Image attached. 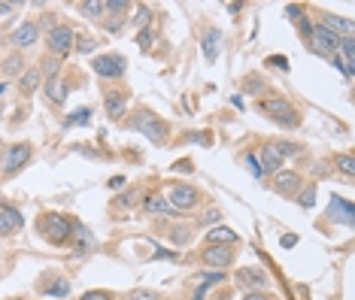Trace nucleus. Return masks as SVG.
Masks as SVG:
<instances>
[{"instance_id": "35", "label": "nucleus", "mask_w": 355, "mask_h": 300, "mask_svg": "<svg viewBox=\"0 0 355 300\" xmlns=\"http://www.w3.org/2000/svg\"><path fill=\"white\" fill-rule=\"evenodd\" d=\"M167 237H171V240L176 242V246H185V242H191V231L185 228V224H176V228H173L171 233H167Z\"/></svg>"}, {"instance_id": "42", "label": "nucleus", "mask_w": 355, "mask_h": 300, "mask_svg": "<svg viewBox=\"0 0 355 300\" xmlns=\"http://www.w3.org/2000/svg\"><path fill=\"white\" fill-rule=\"evenodd\" d=\"M286 15H288V19H292V21H301V19H304V6L288 3V6H286Z\"/></svg>"}, {"instance_id": "15", "label": "nucleus", "mask_w": 355, "mask_h": 300, "mask_svg": "<svg viewBox=\"0 0 355 300\" xmlns=\"http://www.w3.org/2000/svg\"><path fill=\"white\" fill-rule=\"evenodd\" d=\"M352 215H355V209H352V204L346 197H331V204H328V218L334 224H346V228H349L352 224Z\"/></svg>"}, {"instance_id": "46", "label": "nucleus", "mask_w": 355, "mask_h": 300, "mask_svg": "<svg viewBox=\"0 0 355 300\" xmlns=\"http://www.w3.org/2000/svg\"><path fill=\"white\" fill-rule=\"evenodd\" d=\"M122 24H125V19H122V15H116V19H110L107 24H103V28H107V30H112V34H116V30L122 28Z\"/></svg>"}, {"instance_id": "21", "label": "nucleus", "mask_w": 355, "mask_h": 300, "mask_svg": "<svg viewBox=\"0 0 355 300\" xmlns=\"http://www.w3.org/2000/svg\"><path fill=\"white\" fill-rule=\"evenodd\" d=\"M125 107H128V94L125 91H107V97H103V109H107V116L112 121H119L125 116Z\"/></svg>"}, {"instance_id": "8", "label": "nucleus", "mask_w": 355, "mask_h": 300, "mask_svg": "<svg viewBox=\"0 0 355 300\" xmlns=\"http://www.w3.org/2000/svg\"><path fill=\"white\" fill-rule=\"evenodd\" d=\"M31 155H34V149H31V143H12L10 149L3 152V158H0V170H3L6 176L19 173L21 167L31 161Z\"/></svg>"}, {"instance_id": "1", "label": "nucleus", "mask_w": 355, "mask_h": 300, "mask_svg": "<svg viewBox=\"0 0 355 300\" xmlns=\"http://www.w3.org/2000/svg\"><path fill=\"white\" fill-rule=\"evenodd\" d=\"M73 218L61 215V213H43L37 218V231L49 246H67L70 233H73Z\"/></svg>"}, {"instance_id": "32", "label": "nucleus", "mask_w": 355, "mask_h": 300, "mask_svg": "<svg viewBox=\"0 0 355 300\" xmlns=\"http://www.w3.org/2000/svg\"><path fill=\"white\" fill-rule=\"evenodd\" d=\"M94 48H98V39L94 37H76L73 39V52H79V55H92Z\"/></svg>"}, {"instance_id": "43", "label": "nucleus", "mask_w": 355, "mask_h": 300, "mask_svg": "<svg viewBox=\"0 0 355 300\" xmlns=\"http://www.w3.org/2000/svg\"><path fill=\"white\" fill-rule=\"evenodd\" d=\"M243 164H246L249 170H252V176H258V179H264L261 170H258V164H255V155H252V152H246V155H243Z\"/></svg>"}, {"instance_id": "24", "label": "nucleus", "mask_w": 355, "mask_h": 300, "mask_svg": "<svg viewBox=\"0 0 355 300\" xmlns=\"http://www.w3.org/2000/svg\"><path fill=\"white\" fill-rule=\"evenodd\" d=\"M40 82H43V79H40V70L37 67H31V70H25L21 73V79H19V91L25 94V97H31L40 88Z\"/></svg>"}, {"instance_id": "9", "label": "nucleus", "mask_w": 355, "mask_h": 300, "mask_svg": "<svg viewBox=\"0 0 355 300\" xmlns=\"http://www.w3.org/2000/svg\"><path fill=\"white\" fill-rule=\"evenodd\" d=\"M234 282H237V288H243L246 294L249 291H268L270 288V276L261 270V267H240V270L234 273Z\"/></svg>"}, {"instance_id": "18", "label": "nucleus", "mask_w": 355, "mask_h": 300, "mask_svg": "<svg viewBox=\"0 0 355 300\" xmlns=\"http://www.w3.org/2000/svg\"><path fill=\"white\" fill-rule=\"evenodd\" d=\"M204 240H207V246H234V242H240L237 231H231L228 224H213Z\"/></svg>"}, {"instance_id": "2", "label": "nucleus", "mask_w": 355, "mask_h": 300, "mask_svg": "<svg viewBox=\"0 0 355 300\" xmlns=\"http://www.w3.org/2000/svg\"><path fill=\"white\" fill-rule=\"evenodd\" d=\"M258 112L268 116L270 121H277L279 127H297L301 125V116H297L292 100H286V97H264V100H258Z\"/></svg>"}, {"instance_id": "6", "label": "nucleus", "mask_w": 355, "mask_h": 300, "mask_svg": "<svg viewBox=\"0 0 355 300\" xmlns=\"http://www.w3.org/2000/svg\"><path fill=\"white\" fill-rule=\"evenodd\" d=\"M337 46H340V37L331 34V30L322 28V24H313V37L306 39V48H310L313 55H322V58H334Z\"/></svg>"}, {"instance_id": "34", "label": "nucleus", "mask_w": 355, "mask_h": 300, "mask_svg": "<svg viewBox=\"0 0 355 300\" xmlns=\"http://www.w3.org/2000/svg\"><path fill=\"white\" fill-rule=\"evenodd\" d=\"M125 300H161L158 291H152V288H134V291H128Z\"/></svg>"}, {"instance_id": "38", "label": "nucleus", "mask_w": 355, "mask_h": 300, "mask_svg": "<svg viewBox=\"0 0 355 300\" xmlns=\"http://www.w3.org/2000/svg\"><path fill=\"white\" fill-rule=\"evenodd\" d=\"M219 218H222V213L213 206V209H207V213L200 215V224H209V228H213V224H219Z\"/></svg>"}, {"instance_id": "36", "label": "nucleus", "mask_w": 355, "mask_h": 300, "mask_svg": "<svg viewBox=\"0 0 355 300\" xmlns=\"http://www.w3.org/2000/svg\"><path fill=\"white\" fill-rule=\"evenodd\" d=\"M152 43H155V30H152V28H146V30H140V34H137V46H140L143 52H149Z\"/></svg>"}, {"instance_id": "29", "label": "nucleus", "mask_w": 355, "mask_h": 300, "mask_svg": "<svg viewBox=\"0 0 355 300\" xmlns=\"http://www.w3.org/2000/svg\"><path fill=\"white\" fill-rule=\"evenodd\" d=\"M79 12H83L85 19H101V15L107 12V3H103V0H85V3H79Z\"/></svg>"}, {"instance_id": "45", "label": "nucleus", "mask_w": 355, "mask_h": 300, "mask_svg": "<svg viewBox=\"0 0 355 300\" xmlns=\"http://www.w3.org/2000/svg\"><path fill=\"white\" fill-rule=\"evenodd\" d=\"M243 300H277V297H273L270 291H249V294H246Z\"/></svg>"}, {"instance_id": "30", "label": "nucleus", "mask_w": 355, "mask_h": 300, "mask_svg": "<svg viewBox=\"0 0 355 300\" xmlns=\"http://www.w3.org/2000/svg\"><path fill=\"white\" fill-rule=\"evenodd\" d=\"M334 167L340 170V173L346 176V179H352V176H355V158L349 155V152H343V155H337V158H334Z\"/></svg>"}, {"instance_id": "5", "label": "nucleus", "mask_w": 355, "mask_h": 300, "mask_svg": "<svg viewBox=\"0 0 355 300\" xmlns=\"http://www.w3.org/2000/svg\"><path fill=\"white\" fill-rule=\"evenodd\" d=\"M73 39H76V34L67 28V24H55V28H49V34H46L49 55H55V58L64 61L70 52H73Z\"/></svg>"}, {"instance_id": "50", "label": "nucleus", "mask_w": 355, "mask_h": 300, "mask_svg": "<svg viewBox=\"0 0 355 300\" xmlns=\"http://www.w3.org/2000/svg\"><path fill=\"white\" fill-rule=\"evenodd\" d=\"M15 10V3H6V0H0V15H10Z\"/></svg>"}, {"instance_id": "33", "label": "nucleus", "mask_w": 355, "mask_h": 300, "mask_svg": "<svg viewBox=\"0 0 355 300\" xmlns=\"http://www.w3.org/2000/svg\"><path fill=\"white\" fill-rule=\"evenodd\" d=\"M134 204H140V191H137V188H131V191H125V194H119V197H116V204H112V206H122V209H131Z\"/></svg>"}, {"instance_id": "13", "label": "nucleus", "mask_w": 355, "mask_h": 300, "mask_svg": "<svg viewBox=\"0 0 355 300\" xmlns=\"http://www.w3.org/2000/svg\"><path fill=\"white\" fill-rule=\"evenodd\" d=\"M70 249H73V258H85V255H92L94 252V237H92V231L85 228V224H73V233H70V242H67Z\"/></svg>"}, {"instance_id": "19", "label": "nucleus", "mask_w": 355, "mask_h": 300, "mask_svg": "<svg viewBox=\"0 0 355 300\" xmlns=\"http://www.w3.org/2000/svg\"><path fill=\"white\" fill-rule=\"evenodd\" d=\"M322 28H328L331 34L337 37H352V19H343V15H334V12H322Z\"/></svg>"}, {"instance_id": "31", "label": "nucleus", "mask_w": 355, "mask_h": 300, "mask_svg": "<svg viewBox=\"0 0 355 300\" xmlns=\"http://www.w3.org/2000/svg\"><path fill=\"white\" fill-rule=\"evenodd\" d=\"M149 21H152V6H146V3L137 6V10H134V24H137V28L146 30V28H149Z\"/></svg>"}, {"instance_id": "39", "label": "nucleus", "mask_w": 355, "mask_h": 300, "mask_svg": "<svg viewBox=\"0 0 355 300\" xmlns=\"http://www.w3.org/2000/svg\"><path fill=\"white\" fill-rule=\"evenodd\" d=\"M125 10H131V3L128 0H107V12H125Z\"/></svg>"}, {"instance_id": "12", "label": "nucleus", "mask_w": 355, "mask_h": 300, "mask_svg": "<svg viewBox=\"0 0 355 300\" xmlns=\"http://www.w3.org/2000/svg\"><path fill=\"white\" fill-rule=\"evenodd\" d=\"M37 291L46 297H67L70 294V282L61 273H43L37 282Z\"/></svg>"}, {"instance_id": "41", "label": "nucleus", "mask_w": 355, "mask_h": 300, "mask_svg": "<svg viewBox=\"0 0 355 300\" xmlns=\"http://www.w3.org/2000/svg\"><path fill=\"white\" fill-rule=\"evenodd\" d=\"M79 300H116V297H112L110 291H101V288H98V291H85V294L79 297Z\"/></svg>"}, {"instance_id": "7", "label": "nucleus", "mask_w": 355, "mask_h": 300, "mask_svg": "<svg viewBox=\"0 0 355 300\" xmlns=\"http://www.w3.org/2000/svg\"><path fill=\"white\" fill-rule=\"evenodd\" d=\"M92 70L101 79H122L128 70V61H125V55H116V52L98 55V58H92Z\"/></svg>"}, {"instance_id": "28", "label": "nucleus", "mask_w": 355, "mask_h": 300, "mask_svg": "<svg viewBox=\"0 0 355 300\" xmlns=\"http://www.w3.org/2000/svg\"><path fill=\"white\" fill-rule=\"evenodd\" d=\"M295 200H297V206L310 209L313 204H316V185H313V182H304V185H301V191L295 194Z\"/></svg>"}, {"instance_id": "3", "label": "nucleus", "mask_w": 355, "mask_h": 300, "mask_svg": "<svg viewBox=\"0 0 355 300\" xmlns=\"http://www.w3.org/2000/svg\"><path fill=\"white\" fill-rule=\"evenodd\" d=\"M131 127H134V131H140L149 143H155V145L164 143L167 131H171V127H167V121H161L152 109H140V112H137V116L131 118Z\"/></svg>"}, {"instance_id": "27", "label": "nucleus", "mask_w": 355, "mask_h": 300, "mask_svg": "<svg viewBox=\"0 0 355 300\" xmlns=\"http://www.w3.org/2000/svg\"><path fill=\"white\" fill-rule=\"evenodd\" d=\"M0 70H3V76H21V73L28 70V67H25V58H21V52L10 55V58H3Z\"/></svg>"}, {"instance_id": "40", "label": "nucleus", "mask_w": 355, "mask_h": 300, "mask_svg": "<svg viewBox=\"0 0 355 300\" xmlns=\"http://www.w3.org/2000/svg\"><path fill=\"white\" fill-rule=\"evenodd\" d=\"M295 24H297V30H301V37H304V43H306V39L313 37V21L304 15V19H301V21H295Z\"/></svg>"}, {"instance_id": "11", "label": "nucleus", "mask_w": 355, "mask_h": 300, "mask_svg": "<svg viewBox=\"0 0 355 300\" xmlns=\"http://www.w3.org/2000/svg\"><path fill=\"white\" fill-rule=\"evenodd\" d=\"M200 261H204L209 270H225V267H231V261H234V246H204Z\"/></svg>"}, {"instance_id": "4", "label": "nucleus", "mask_w": 355, "mask_h": 300, "mask_svg": "<svg viewBox=\"0 0 355 300\" xmlns=\"http://www.w3.org/2000/svg\"><path fill=\"white\" fill-rule=\"evenodd\" d=\"M167 204H171L173 213H191V209H198V204H200V191L195 185L173 182L171 188H167Z\"/></svg>"}, {"instance_id": "49", "label": "nucleus", "mask_w": 355, "mask_h": 300, "mask_svg": "<svg viewBox=\"0 0 355 300\" xmlns=\"http://www.w3.org/2000/svg\"><path fill=\"white\" fill-rule=\"evenodd\" d=\"M279 242H282V249H292L295 242H297V237H295V233H288V237H282Z\"/></svg>"}, {"instance_id": "20", "label": "nucleus", "mask_w": 355, "mask_h": 300, "mask_svg": "<svg viewBox=\"0 0 355 300\" xmlns=\"http://www.w3.org/2000/svg\"><path fill=\"white\" fill-rule=\"evenodd\" d=\"M43 94H46V100L52 103V107H64L67 103V94H70V88L67 82L58 76V79H49V82L43 85Z\"/></svg>"}, {"instance_id": "47", "label": "nucleus", "mask_w": 355, "mask_h": 300, "mask_svg": "<svg viewBox=\"0 0 355 300\" xmlns=\"http://www.w3.org/2000/svg\"><path fill=\"white\" fill-rule=\"evenodd\" d=\"M125 182H128V179H125V176H112V179H110L107 185H110V188H112V191H122V188H125Z\"/></svg>"}, {"instance_id": "26", "label": "nucleus", "mask_w": 355, "mask_h": 300, "mask_svg": "<svg viewBox=\"0 0 355 300\" xmlns=\"http://www.w3.org/2000/svg\"><path fill=\"white\" fill-rule=\"evenodd\" d=\"M270 149L277 152V158H279V161L301 155V143H292V140H270Z\"/></svg>"}, {"instance_id": "10", "label": "nucleus", "mask_w": 355, "mask_h": 300, "mask_svg": "<svg viewBox=\"0 0 355 300\" xmlns=\"http://www.w3.org/2000/svg\"><path fill=\"white\" fill-rule=\"evenodd\" d=\"M301 185H304V179H301L297 170H277V173H273L270 188L277 191L279 197H295V194L301 191Z\"/></svg>"}, {"instance_id": "17", "label": "nucleus", "mask_w": 355, "mask_h": 300, "mask_svg": "<svg viewBox=\"0 0 355 300\" xmlns=\"http://www.w3.org/2000/svg\"><path fill=\"white\" fill-rule=\"evenodd\" d=\"M255 164H258V170H261V176H273L277 170H282V161L277 158V152L270 149V143H264L261 149H258Z\"/></svg>"}, {"instance_id": "16", "label": "nucleus", "mask_w": 355, "mask_h": 300, "mask_svg": "<svg viewBox=\"0 0 355 300\" xmlns=\"http://www.w3.org/2000/svg\"><path fill=\"white\" fill-rule=\"evenodd\" d=\"M21 224H25V218H21V213L15 206L0 209V237H12V233H19Z\"/></svg>"}, {"instance_id": "14", "label": "nucleus", "mask_w": 355, "mask_h": 300, "mask_svg": "<svg viewBox=\"0 0 355 300\" xmlns=\"http://www.w3.org/2000/svg\"><path fill=\"white\" fill-rule=\"evenodd\" d=\"M37 39H40V21H34V19H28V21H21V24H19V28H15V30H12L10 43H12V46H15V48H19V52H21V48L34 46V43H37Z\"/></svg>"}, {"instance_id": "44", "label": "nucleus", "mask_w": 355, "mask_h": 300, "mask_svg": "<svg viewBox=\"0 0 355 300\" xmlns=\"http://www.w3.org/2000/svg\"><path fill=\"white\" fill-rule=\"evenodd\" d=\"M268 64L270 67H279V70H288V58H282V55H270Z\"/></svg>"}, {"instance_id": "51", "label": "nucleus", "mask_w": 355, "mask_h": 300, "mask_svg": "<svg viewBox=\"0 0 355 300\" xmlns=\"http://www.w3.org/2000/svg\"><path fill=\"white\" fill-rule=\"evenodd\" d=\"M12 300H21V297H12Z\"/></svg>"}, {"instance_id": "22", "label": "nucleus", "mask_w": 355, "mask_h": 300, "mask_svg": "<svg viewBox=\"0 0 355 300\" xmlns=\"http://www.w3.org/2000/svg\"><path fill=\"white\" fill-rule=\"evenodd\" d=\"M143 213H149V215H167V213H173V209H171V204H167L164 194L152 191V194L143 197Z\"/></svg>"}, {"instance_id": "25", "label": "nucleus", "mask_w": 355, "mask_h": 300, "mask_svg": "<svg viewBox=\"0 0 355 300\" xmlns=\"http://www.w3.org/2000/svg\"><path fill=\"white\" fill-rule=\"evenodd\" d=\"M61 58H55V55H46L43 58V64H40V79H43V82H49V79H58V73H61Z\"/></svg>"}, {"instance_id": "23", "label": "nucleus", "mask_w": 355, "mask_h": 300, "mask_svg": "<svg viewBox=\"0 0 355 300\" xmlns=\"http://www.w3.org/2000/svg\"><path fill=\"white\" fill-rule=\"evenodd\" d=\"M200 48H204V58L209 64L219 58V52H222V34H219V30H207L204 39H200Z\"/></svg>"}, {"instance_id": "37", "label": "nucleus", "mask_w": 355, "mask_h": 300, "mask_svg": "<svg viewBox=\"0 0 355 300\" xmlns=\"http://www.w3.org/2000/svg\"><path fill=\"white\" fill-rule=\"evenodd\" d=\"M264 85H268V82H264L261 76H246V85H243V88H246L249 94H255V91H261Z\"/></svg>"}, {"instance_id": "48", "label": "nucleus", "mask_w": 355, "mask_h": 300, "mask_svg": "<svg viewBox=\"0 0 355 300\" xmlns=\"http://www.w3.org/2000/svg\"><path fill=\"white\" fill-rule=\"evenodd\" d=\"M85 118H88V109L83 107V109L76 112V116H70V118H67V125H79V121H85Z\"/></svg>"}]
</instances>
